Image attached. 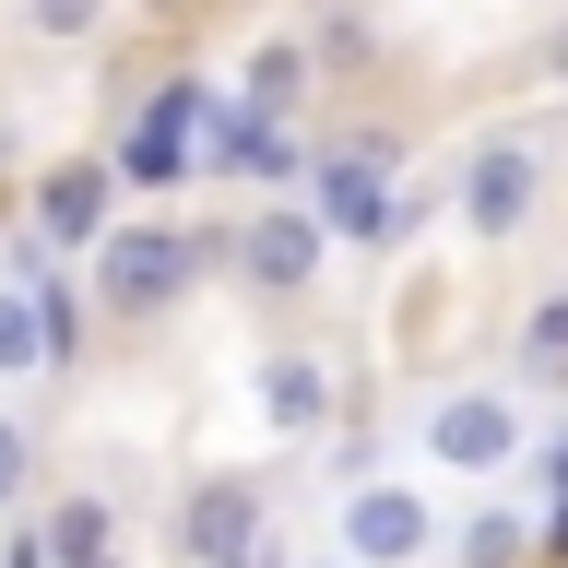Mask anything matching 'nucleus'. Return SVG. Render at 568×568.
Listing matches in <instances>:
<instances>
[{
  "label": "nucleus",
  "instance_id": "1",
  "mask_svg": "<svg viewBox=\"0 0 568 568\" xmlns=\"http://www.w3.org/2000/svg\"><path fill=\"white\" fill-rule=\"evenodd\" d=\"M83 261H95V273H83V296H95L106 320H166L178 296H190V273H202V237H190V225H166V213H119Z\"/></svg>",
  "mask_w": 568,
  "mask_h": 568
},
{
  "label": "nucleus",
  "instance_id": "2",
  "mask_svg": "<svg viewBox=\"0 0 568 568\" xmlns=\"http://www.w3.org/2000/svg\"><path fill=\"white\" fill-rule=\"evenodd\" d=\"M213 95H225V83H202V71L154 83V95H142V119L119 131V154H106V166H119V190H178V178H190V154H202Z\"/></svg>",
  "mask_w": 568,
  "mask_h": 568
},
{
  "label": "nucleus",
  "instance_id": "3",
  "mask_svg": "<svg viewBox=\"0 0 568 568\" xmlns=\"http://www.w3.org/2000/svg\"><path fill=\"white\" fill-rule=\"evenodd\" d=\"M320 261H332V237H320V213H308V202H261L237 237H225V273H237L248 296H308Z\"/></svg>",
  "mask_w": 568,
  "mask_h": 568
},
{
  "label": "nucleus",
  "instance_id": "4",
  "mask_svg": "<svg viewBox=\"0 0 568 568\" xmlns=\"http://www.w3.org/2000/svg\"><path fill=\"white\" fill-rule=\"evenodd\" d=\"M426 462H438V474H474V486H486V474H509V462H521V403H509V390H438V403H426Z\"/></svg>",
  "mask_w": 568,
  "mask_h": 568
},
{
  "label": "nucleus",
  "instance_id": "5",
  "mask_svg": "<svg viewBox=\"0 0 568 568\" xmlns=\"http://www.w3.org/2000/svg\"><path fill=\"white\" fill-rule=\"evenodd\" d=\"M450 213H462L486 248L521 237L532 213H545V154H532V142H474V154H462V178H450Z\"/></svg>",
  "mask_w": 568,
  "mask_h": 568
},
{
  "label": "nucleus",
  "instance_id": "6",
  "mask_svg": "<svg viewBox=\"0 0 568 568\" xmlns=\"http://www.w3.org/2000/svg\"><path fill=\"white\" fill-rule=\"evenodd\" d=\"M308 213H320V237H344V248H390V166H379V142L320 154L308 166Z\"/></svg>",
  "mask_w": 568,
  "mask_h": 568
},
{
  "label": "nucleus",
  "instance_id": "7",
  "mask_svg": "<svg viewBox=\"0 0 568 568\" xmlns=\"http://www.w3.org/2000/svg\"><path fill=\"white\" fill-rule=\"evenodd\" d=\"M178 557H190V568L261 557V486H248V474H202V486L178 497Z\"/></svg>",
  "mask_w": 568,
  "mask_h": 568
},
{
  "label": "nucleus",
  "instance_id": "8",
  "mask_svg": "<svg viewBox=\"0 0 568 568\" xmlns=\"http://www.w3.org/2000/svg\"><path fill=\"white\" fill-rule=\"evenodd\" d=\"M119 225V166L106 154H71V166L36 178V248H95Z\"/></svg>",
  "mask_w": 568,
  "mask_h": 568
},
{
  "label": "nucleus",
  "instance_id": "9",
  "mask_svg": "<svg viewBox=\"0 0 568 568\" xmlns=\"http://www.w3.org/2000/svg\"><path fill=\"white\" fill-rule=\"evenodd\" d=\"M426 545H438V521H426L415 486H344V557L355 568H415Z\"/></svg>",
  "mask_w": 568,
  "mask_h": 568
},
{
  "label": "nucleus",
  "instance_id": "10",
  "mask_svg": "<svg viewBox=\"0 0 568 568\" xmlns=\"http://www.w3.org/2000/svg\"><path fill=\"white\" fill-rule=\"evenodd\" d=\"M36 557H48V568H131V557H119V509H106L95 486H71L60 509L36 521Z\"/></svg>",
  "mask_w": 568,
  "mask_h": 568
},
{
  "label": "nucleus",
  "instance_id": "11",
  "mask_svg": "<svg viewBox=\"0 0 568 568\" xmlns=\"http://www.w3.org/2000/svg\"><path fill=\"white\" fill-rule=\"evenodd\" d=\"M261 415H273L284 438H320V426H332V367H320V355H261Z\"/></svg>",
  "mask_w": 568,
  "mask_h": 568
},
{
  "label": "nucleus",
  "instance_id": "12",
  "mask_svg": "<svg viewBox=\"0 0 568 568\" xmlns=\"http://www.w3.org/2000/svg\"><path fill=\"white\" fill-rule=\"evenodd\" d=\"M308 83H320V60L296 48V36H273V48L248 60V83H237V95L261 106V119H296V106H308Z\"/></svg>",
  "mask_w": 568,
  "mask_h": 568
},
{
  "label": "nucleus",
  "instance_id": "13",
  "mask_svg": "<svg viewBox=\"0 0 568 568\" xmlns=\"http://www.w3.org/2000/svg\"><path fill=\"white\" fill-rule=\"evenodd\" d=\"M450 557L462 568H532V521L521 509H474V521L450 532Z\"/></svg>",
  "mask_w": 568,
  "mask_h": 568
},
{
  "label": "nucleus",
  "instance_id": "14",
  "mask_svg": "<svg viewBox=\"0 0 568 568\" xmlns=\"http://www.w3.org/2000/svg\"><path fill=\"white\" fill-rule=\"evenodd\" d=\"M0 379H48V332H36V296L0 273Z\"/></svg>",
  "mask_w": 568,
  "mask_h": 568
},
{
  "label": "nucleus",
  "instance_id": "15",
  "mask_svg": "<svg viewBox=\"0 0 568 568\" xmlns=\"http://www.w3.org/2000/svg\"><path fill=\"white\" fill-rule=\"evenodd\" d=\"M557 367H568V284L532 296V320H521V379H557Z\"/></svg>",
  "mask_w": 568,
  "mask_h": 568
},
{
  "label": "nucleus",
  "instance_id": "16",
  "mask_svg": "<svg viewBox=\"0 0 568 568\" xmlns=\"http://www.w3.org/2000/svg\"><path fill=\"white\" fill-rule=\"evenodd\" d=\"M95 24H106V0H24V36H36V48H83Z\"/></svg>",
  "mask_w": 568,
  "mask_h": 568
},
{
  "label": "nucleus",
  "instance_id": "17",
  "mask_svg": "<svg viewBox=\"0 0 568 568\" xmlns=\"http://www.w3.org/2000/svg\"><path fill=\"white\" fill-rule=\"evenodd\" d=\"M36 486V438H24V415H0V509Z\"/></svg>",
  "mask_w": 568,
  "mask_h": 568
},
{
  "label": "nucleus",
  "instance_id": "18",
  "mask_svg": "<svg viewBox=\"0 0 568 568\" xmlns=\"http://www.w3.org/2000/svg\"><path fill=\"white\" fill-rule=\"evenodd\" d=\"M545 71H557V83H568V24H557V36H545Z\"/></svg>",
  "mask_w": 568,
  "mask_h": 568
},
{
  "label": "nucleus",
  "instance_id": "19",
  "mask_svg": "<svg viewBox=\"0 0 568 568\" xmlns=\"http://www.w3.org/2000/svg\"><path fill=\"white\" fill-rule=\"evenodd\" d=\"M308 12H332V0H308Z\"/></svg>",
  "mask_w": 568,
  "mask_h": 568
},
{
  "label": "nucleus",
  "instance_id": "20",
  "mask_svg": "<svg viewBox=\"0 0 568 568\" xmlns=\"http://www.w3.org/2000/svg\"><path fill=\"white\" fill-rule=\"evenodd\" d=\"M332 568H355V557H332Z\"/></svg>",
  "mask_w": 568,
  "mask_h": 568
}]
</instances>
